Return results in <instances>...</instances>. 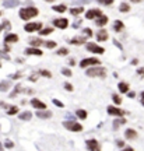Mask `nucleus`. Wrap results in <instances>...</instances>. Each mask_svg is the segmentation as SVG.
Here are the masks:
<instances>
[{"label": "nucleus", "instance_id": "obj_1", "mask_svg": "<svg viewBox=\"0 0 144 151\" xmlns=\"http://www.w3.org/2000/svg\"><path fill=\"white\" fill-rule=\"evenodd\" d=\"M35 16H38V10L35 7H24L20 10V17L23 20H30Z\"/></svg>", "mask_w": 144, "mask_h": 151}, {"label": "nucleus", "instance_id": "obj_2", "mask_svg": "<svg viewBox=\"0 0 144 151\" xmlns=\"http://www.w3.org/2000/svg\"><path fill=\"white\" fill-rule=\"evenodd\" d=\"M105 74H107V70L102 67H91L87 70V76L90 77H105Z\"/></svg>", "mask_w": 144, "mask_h": 151}, {"label": "nucleus", "instance_id": "obj_3", "mask_svg": "<svg viewBox=\"0 0 144 151\" xmlns=\"http://www.w3.org/2000/svg\"><path fill=\"white\" fill-rule=\"evenodd\" d=\"M63 126L66 129H69L70 132H81L83 130V126L80 123H77V122H64Z\"/></svg>", "mask_w": 144, "mask_h": 151}, {"label": "nucleus", "instance_id": "obj_4", "mask_svg": "<svg viewBox=\"0 0 144 151\" xmlns=\"http://www.w3.org/2000/svg\"><path fill=\"white\" fill-rule=\"evenodd\" d=\"M91 64H100V60L97 57H88V59H83L80 62V67H88Z\"/></svg>", "mask_w": 144, "mask_h": 151}, {"label": "nucleus", "instance_id": "obj_5", "mask_svg": "<svg viewBox=\"0 0 144 151\" xmlns=\"http://www.w3.org/2000/svg\"><path fill=\"white\" fill-rule=\"evenodd\" d=\"M87 49L88 50H91L92 53H98V55H102L104 52H105V49L104 48H101V46H98L97 44H87Z\"/></svg>", "mask_w": 144, "mask_h": 151}, {"label": "nucleus", "instance_id": "obj_6", "mask_svg": "<svg viewBox=\"0 0 144 151\" xmlns=\"http://www.w3.org/2000/svg\"><path fill=\"white\" fill-rule=\"evenodd\" d=\"M41 23H30V24H27L24 27V30L27 32H35V31H39L41 30Z\"/></svg>", "mask_w": 144, "mask_h": 151}, {"label": "nucleus", "instance_id": "obj_7", "mask_svg": "<svg viewBox=\"0 0 144 151\" xmlns=\"http://www.w3.org/2000/svg\"><path fill=\"white\" fill-rule=\"evenodd\" d=\"M87 147L90 151H100L101 147H100V143L94 140V138H91V140H87Z\"/></svg>", "mask_w": 144, "mask_h": 151}, {"label": "nucleus", "instance_id": "obj_8", "mask_svg": "<svg viewBox=\"0 0 144 151\" xmlns=\"http://www.w3.org/2000/svg\"><path fill=\"white\" fill-rule=\"evenodd\" d=\"M101 16H102V11L98 10V8L90 10V11H87V14H85V17H87L88 20H94V18H97V17H101Z\"/></svg>", "mask_w": 144, "mask_h": 151}, {"label": "nucleus", "instance_id": "obj_9", "mask_svg": "<svg viewBox=\"0 0 144 151\" xmlns=\"http://www.w3.org/2000/svg\"><path fill=\"white\" fill-rule=\"evenodd\" d=\"M108 113H109V115H113V116H122V115L125 113V111L111 105V107H108Z\"/></svg>", "mask_w": 144, "mask_h": 151}, {"label": "nucleus", "instance_id": "obj_10", "mask_svg": "<svg viewBox=\"0 0 144 151\" xmlns=\"http://www.w3.org/2000/svg\"><path fill=\"white\" fill-rule=\"evenodd\" d=\"M53 24H55V27H57V28H62V30H64L67 25H69V21L66 18H57L53 21Z\"/></svg>", "mask_w": 144, "mask_h": 151}, {"label": "nucleus", "instance_id": "obj_11", "mask_svg": "<svg viewBox=\"0 0 144 151\" xmlns=\"http://www.w3.org/2000/svg\"><path fill=\"white\" fill-rule=\"evenodd\" d=\"M31 104H32V107L35 108V109H46V104L42 102V101L37 99V98L31 99Z\"/></svg>", "mask_w": 144, "mask_h": 151}, {"label": "nucleus", "instance_id": "obj_12", "mask_svg": "<svg viewBox=\"0 0 144 151\" xmlns=\"http://www.w3.org/2000/svg\"><path fill=\"white\" fill-rule=\"evenodd\" d=\"M18 41V37L16 35V34H8L6 38H4V42L6 44H14V42H17Z\"/></svg>", "mask_w": 144, "mask_h": 151}, {"label": "nucleus", "instance_id": "obj_13", "mask_svg": "<svg viewBox=\"0 0 144 151\" xmlns=\"http://www.w3.org/2000/svg\"><path fill=\"white\" fill-rule=\"evenodd\" d=\"M125 28V24L122 23V21H119V20H116L115 23H113V31H116V32H120L122 30Z\"/></svg>", "mask_w": 144, "mask_h": 151}, {"label": "nucleus", "instance_id": "obj_14", "mask_svg": "<svg viewBox=\"0 0 144 151\" xmlns=\"http://www.w3.org/2000/svg\"><path fill=\"white\" fill-rule=\"evenodd\" d=\"M25 53L27 55H35V56H41L42 55V52L39 49H37V48H28V49L25 50Z\"/></svg>", "mask_w": 144, "mask_h": 151}, {"label": "nucleus", "instance_id": "obj_15", "mask_svg": "<svg viewBox=\"0 0 144 151\" xmlns=\"http://www.w3.org/2000/svg\"><path fill=\"white\" fill-rule=\"evenodd\" d=\"M97 39H98V42H101V41H107L108 39V32L105 31V30H101V31L98 32V35H97Z\"/></svg>", "mask_w": 144, "mask_h": 151}, {"label": "nucleus", "instance_id": "obj_16", "mask_svg": "<svg viewBox=\"0 0 144 151\" xmlns=\"http://www.w3.org/2000/svg\"><path fill=\"white\" fill-rule=\"evenodd\" d=\"M125 136H126V138L132 140V138H136V137H137V133L134 132L133 129H127V130L125 132Z\"/></svg>", "mask_w": 144, "mask_h": 151}, {"label": "nucleus", "instance_id": "obj_17", "mask_svg": "<svg viewBox=\"0 0 144 151\" xmlns=\"http://www.w3.org/2000/svg\"><path fill=\"white\" fill-rule=\"evenodd\" d=\"M38 118H41V119H46V118H50L52 116V113L49 112V111H39V112L37 113Z\"/></svg>", "mask_w": 144, "mask_h": 151}, {"label": "nucleus", "instance_id": "obj_18", "mask_svg": "<svg viewBox=\"0 0 144 151\" xmlns=\"http://www.w3.org/2000/svg\"><path fill=\"white\" fill-rule=\"evenodd\" d=\"M84 42H85V38L84 37H76L71 39V44L73 45H81V44H84Z\"/></svg>", "mask_w": 144, "mask_h": 151}, {"label": "nucleus", "instance_id": "obj_19", "mask_svg": "<svg viewBox=\"0 0 144 151\" xmlns=\"http://www.w3.org/2000/svg\"><path fill=\"white\" fill-rule=\"evenodd\" d=\"M107 23H108V17H107V16H101V17H98V20H97V25H100V27L105 25Z\"/></svg>", "mask_w": 144, "mask_h": 151}, {"label": "nucleus", "instance_id": "obj_20", "mask_svg": "<svg viewBox=\"0 0 144 151\" xmlns=\"http://www.w3.org/2000/svg\"><path fill=\"white\" fill-rule=\"evenodd\" d=\"M119 91L120 92H127L129 91V84L127 83H119Z\"/></svg>", "mask_w": 144, "mask_h": 151}, {"label": "nucleus", "instance_id": "obj_21", "mask_svg": "<svg viewBox=\"0 0 144 151\" xmlns=\"http://www.w3.org/2000/svg\"><path fill=\"white\" fill-rule=\"evenodd\" d=\"M31 118H32L31 112H24V113H21V115H20V119L21 120H30Z\"/></svg>", "mask_w": 144, "mask_h": 151}, {"label": "nucleus", "instance_id": "obj_22", "mask_svg": "<svg viewBox=\"0 0 144 151\" xmlns=\"http://www.w3.org/2000/svg\"><path fill=\"white\" fill-rule=\"evenodd\" d=\"M83 11H84V8H83V7H76V8H71V10H70V13H71L73 16H77V14H81Z\"/></svg>", "mask_w": 144, "mask_h": 151}, {"label": "nucleus", "instance_id": "obj_23", "mask_svg": "<svg viewBox=\"0 0 144 151\" xmlns=\"http://www.w3.org/2000/svg\"><path fill=\"white\" fill-rule=\"evenodd\" d=\"M53 10L57 13H63V11H66V6L64 4H59V6H53Z\"/></svg>", "mask_w": 144, "mask_h": 151}, {"label": "nucleus", "instance_id": "obj_24", "mask_svg": "<svg viewBox=\"0 0 144 151\" xmlns=\"http://www.w3.org/2000/svg\"><path fill=\"white\" fill-rule=\"evenodd\" d=\"M77 116H78L80 119H85V118H87V112H85L84 109H78V111H77Z\"/></svg>", "mask_w": 144, "mask_h": 151}, {"label": "nucleus", "instance_id": "obj_25", "mask_svg": "<svg viewBox=\"0 0 144 151\" xmlns=\"http://www.w3.org/2000/svg\"><path fill=\"white\" fill-rule=\"evenodd\" d=\"M119 10H120L122 13H127L129 10H130V7H129V4H127V3H122V4H120V8H119Z\"/></svg>", "mask_w": 144, "mask_h": 151}, {"label": "nucleus", "instance_id": "obj_26", "mask_svg": "<svg viewBox=\"0 0 144 151\" xmlns=\"http://www.w3.org/2000/svg\"><path fill=\"white\" fill-rule=\"evenodd\" d=\"M17 4H18V1H17V0H7L6 3H4V6L6 7H14V6H17Z\"/></svg>", "mask_w": 144, "mask_h": 151}, {"label": "nucleus", "instance_id": "obj_27", "mask_svg": "<svg viewBox=\"0 0 144 151\" xmlns=\"http://www.w3.org/2000/svg\"><path fill=\"white\" fill-rule=\"evenodd\" d=\"M8 87H10V84H8L7 81L0 83V91H7V90H8Z\"/></svg>", "mask_w": 144, "mask_h": 151}, {"label": "nucleus", "instance_id": "obj_28", "mask_svg": "<svg viewBox=\"0 0 144 151\" xmlns=\"http://www.w3.org/2000/svg\"><path fill=\"white\" fill-rule=\"evenodd\" d=\"M52 31H53L52 28H44L42 31H39V34L41 35H49V34H52Z\"/></svg>", "mask_w": 144, "mask_h": 151}, {"label": "nucleus", "instance_id": "obj_29", "mask_svg": "<svg viewBox=\"0 0 144 151\" xmlns=\"http://www.w3.org/2000/svg\"><path fill=\"white\" fill-rule=\"evenodd\" d=\"M69 53V50L66 49V48H60V49L57 50V55H60V56H64V55H67Z\"/></svg>", "mask_w": 144, "mask_h": 151}, {"label": "nucleus", "instance_id": "obj_30", "mask_svg": "<svg viewBox=\"0 0 144 151\" xmlns=\"http://www.w3.org/2000/svg\"><path fill=\"white\" fill-rule=\"evenodd\" d=\"M45 46H46V48H49V49H52V48H55V46H56V42H53V41H48V42H45Z\"/></svg>", "mask_w": 144, "mask_h": 151}, {"label": "nucleus", "instance_id": "obj_31", "mask_svg": "<svg viewBox=\"0 0 144 151\" xmlns=\"http://www.w3.org/2000/svg\"><path fill=\"white\" fill-rule=\"evenodd\" d=\"M42 44V41L41 39H31V45L35 48V46H39V45Z\"/></svg>", "mask_w": 144, "mask_h": 151}, {"label": "nucleus", "instance_id": "obj_32", "mask_svg": "<svg viewBox=\"0 0 144 151\" xmlns=\"http://www.w3.org/2000/svg\"><path fill=\"white\" fill-rule=\"evenodd\" d=\"M112 99H113V102H115V104H120V102H122L120 97H119V95H116V94L112 95Z\"/></svg>", "mask_w": 144, "mask_h": 151}, {"label": "nucleus", "instance_id": "obj_33", "mask_svg": "<svg viewBox=\"0 0 144 151\" xmlns=\"http://www.w3.org/2000/svg\"><path fill=\"white\" fill-rule=\"evenodd\" d=\"M17 112H18V108H17V107H13V108H10V111H8L7 113H8V115H16Z\"/></svg>", "mask_w": 144, "mask_h": 151}, {"label": "nucleus", "instance_id": "obj_34", "mask_svg": "<svg viewBox=\"0 0 144 151\" xmlns=\"http://www.w3.org/2000/svg\"><path fill=\"white\" fill-rule=\"evenodd\" d=\"M4 145H6L7 148H13V147H14V143H13L11 140H6V143H4Z\"/></svg>", "mask_w": 144, "mask_h": 151}, {"label": "nucleus", "instance_id": "obj_35", "mask_svg": "<svg viewBox=\"0 0 144 151\" xmlns=\"http://www.w3.org/2000/svg\"><path fill=\"white\" fill-rule=\"evenodd\" d=\"M84 35H85V37H92V31H91L90 28H85V30H84Z\"/></svg>", "mask_w": 144, "mask_h": 151}, {"label": "nucleus", "instance_id": "obj_36", "mask_svg": "<svg viewBox=\"0 0 144 151\" xmlns=\"http://www.w3.org/2000/svg\"><path fill=\"white\" fill-rule=\"evenodd\" d=\"M41 74L45 76V77H52V76H50V71H48V70H41Z\"/></svg>", "mask_w": 144, "mask_h": 151}, {"label": "nucleus", "instance_id": "obj_37", "mask_svg": "<svg viewBox=\"0 0 144 151\" xmlns=\"http://www.w3.org/2000/svg\"><path fill=\"white\" fill-rule=\"evenodd\" d=\"M62 73H63L64 76H67V77H70V76H71V71H70L69 69H63V70H62Z\"/></svg>", "mask_w": 144, "mask_h": 151}, {"label": "nucleus", "instance_id": "obj_38", "mask_svg": "<svg viewBox=\"0 0 144 151\" xmlns=\"http://www.w3.org/2000/svg\"><path fill=\"white\" fill-rule=\"evenodd\" d=\"M100 3H102V4H112L113 0H98Z\"/></svg>", "mask_w": 144, "mask_h": 151}, {"label": "nucleus", "instance_id": "obj_39", "mask_svg": "<svg viewBox=\"0 0 144 151\" xmlns=\"http://www.w3.org/2000/svg\"><path fill=\"white\" fill-rule=\"evenodd\" d=\"M64 88H66V90H69V91H73V85L69 84V83H66V84H64Z\"/></svg>", "mask_w": 144, "mask_h": 151}, {"label": "nucleus", "instance_id": "obj_40", "mask_svg": "<svg viewBox=\"0 0 144 151\" xmlns=\"http://www.w3.org/2000/svg\"><path fill=\"white\" fill-rule=\"evenodd\" d=\"M53 104H55V105H57V107L63 108V104H62V102H60V101H57V99H53Z\"/></svg>", "mask_w": 144, "mask_h": 151}, {"label": "nucleus", "instance_id": "obj_41", "mask_svg": "<svg viewBox=\"0 0 144 151\" xmlns=\"http://www.w3.org/2000/svg\"><path fill=\"white\" fill-rule=\"evenodd\" d=\"M137 73H138L140 76H144V67H141V69H138V70H137Z\"/></svg>", "mask_w": 144, "mask_h": 151}, {"label": "nucleus", "instance_id": "obj_42", "mask_svg": "<svg viewBox=\"0 0 144 151\" xmlns=\"http://www.w3.org/2000/svg\"><path fill=\"white\" fill-rule=\"evenodd\" d=\"M116 144L119 145V147H123V145H125V143H123L122 140H118V141H116Z\"/></svg>", "mask_w": 144, "mask_h": 151}, {"label": "nucleus", "instance_id": "obj_43", "mask_svg": "<svg viewBox=\"0 0 144 151\" xmlns=\"http://www.w3.org/2000/svg\"><path fill=\"white\" fill-rule=\"evenodd\" d=\"M123 151H134V150H133L132 147H127V148H125V150H123Z\"/></svg>", "mask_w": 144, "mask_h": 151}, {"label": "nucleus", "instance_id": "obj_44", "mask_svg": "<svg viewBox=\"0 0 144 151\" xmlns=\"http://www.w3.org/2000/svg\"><path fill=\"white\" fill-rule=\"evenodd\" d=\"M141 97H143L141 98V104H143V107H144V92H141Z\"/></svg>", "mask_w": 144, "mask_h": 151}, {"label": "nucleus", "instance_id": "obj_45", "mask_svg": "<svg viewBox=\"0 0 144 151\" xmlns=\"http://www.w3.org/2000/svg\"><path fill=\"white\" fill-rule=\"evenodd\" d=\"M134 95H136V94H134V92H129V97H130V98H133Z\"/></svg>", "mask_w": 144, "mask_h": 151}, {"label": "nucleus", "instance_id": "obj_46", "mask_svg": "<svg viewBox=\"0 0 144 151\" xmlns=\"http://www.w3.org/2000/svg\"><path fill=\"white\" fill-rule=\"evenodd\" d=\"M133 3H138V1H141V0H132Z\"/></svg>", "mask_w": 144, "mask_h": 151}, {"label": "nucleus", "instance_id": "obj_47", "mask_svg": "<svg viewBox=\"0 0 144 151\" xmlns=\"http://www.w3.org/2000/svg\"><path fill=\"white\" fill-rule=\"evenodd\" d=\"M0 151H3V145H1V143H0Z\"/></svg>", "mask_w": 144, "mask_h": 151}, {"label": "nucleus", "instance_id": "obj_48", "mask_svg": "<svg viewBox=\"0 0 144 151\" xmlns=\"http://www.w3.org/2000/svg\"><path fill=\"white\" fill-rule=\"evenodd\" d=\"M46 1H53V0H46Z\"/></svg>", "mask_w": 144, "mask_h": 151}]
</instances>
